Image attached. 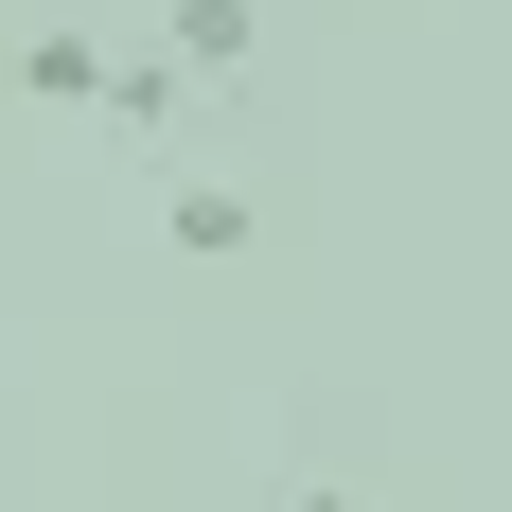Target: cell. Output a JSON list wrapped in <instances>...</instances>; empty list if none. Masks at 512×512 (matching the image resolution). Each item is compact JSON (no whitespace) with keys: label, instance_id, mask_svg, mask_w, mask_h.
I'll use <instances>...</instances> for the list:
<instances>
[{"label":"cell","instance_id":"cell-1","mask_svg":"<svg viewBox=\"0 0 512 512\" xmlns=\"http://www.w3.org/2000/svg\"><path fill=\"white\" fill-rule=\"evenodd\" d=\"M248 36H265V0H159V53H177V71H248Z\"/></svg>","mask_w":512,"mask_h":512},{"label":"cell","instance_id":"cell-2","mask_svg":"<svg viewBox=\"0 0 512 512\" xmlns=\"http://www.w3.org/2000/svg\"><path fill=\"white\" fill-rule=\"evenodd\" d=\"M248 230H265V212L230 195V177H177V195H159V248H177V265H230Z\"/></svg>","mask_w":512,"mask_h":512},{"label":"cell","instance_id":"cell-3","mask_svg":"<svg viewBox=\"0 0 512 512\" xmlns=\"http://www.w3.org/2000/svg\"><path fill=\"white\" fill-rule=\"evenodd\" d=\"M177 106H195V71H177V53H106V124H142V142H159Z\"/></svg>","mask_w":512,"mask_h":512},{"label":"cell","instance_id":"cell-4","mask_svg":"<svg viewBox=\"0 0 512 512\" xmlns=\"http://www.w3.org/2000/svg\"><path fill=\"white\" fill-rule=\"evenodd\" d=\"M18 89L36 106H106V53L89 36H18Z\"/></svg>","mask_w":512,"mask_h":512},{"label":"cell","instance_id":"cell-5","mask_svg":"<svg viewBox=\"0 0 512 512\" xmlns=\"http://www.w3.org/2000/svg\"><path fill=\"white\" fill-rule=\"evenodd\" d=\"M283 512H354V477H301V495H283Z\"/></svg>","mask_w":512,"mask_h":512}]
</instances>
